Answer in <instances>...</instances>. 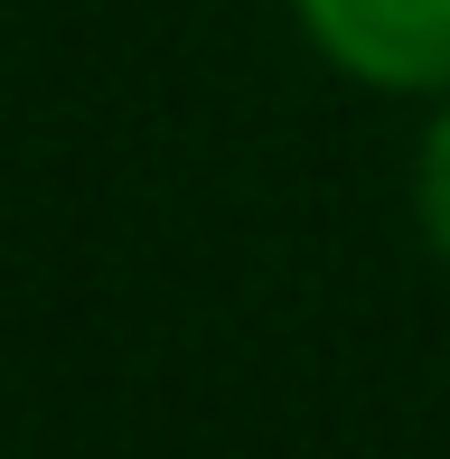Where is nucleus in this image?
<instances>
[{"label": "nucleus", "mask_w": 450, "mask_h": 459, "mask_svg": "<svg viewBox=\"0 0 450 459\" xmlns=\"http://www.w3.org/2000/svg\"><path fill=\"white\" fill-rule=\"evenodd\" d=\"M413 216H422V244L450 263V103L422 122V151H413Z\"/></svg>", "instance_id": "obj_2"}, {"label": "nucleus", "mask_w": 450, "mask_h": 459, "mask_svg": "<svg viewBox=\"0 0 450 459\" xmlns=\"http://www.w3.org/2000/svg\"><path fill=\"white\" fill-rule=\"evenodd\" d=\"M310 48L376 94H450V0H291Z\"/></svg>", "instance_id": "obj_1"}]
</instances>
